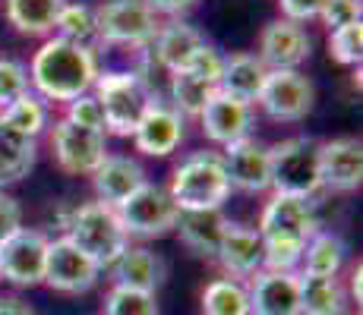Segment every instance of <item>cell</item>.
Listing matches in <instances>:
<instances>
[{
	"label": "cell",
	"instance_id": "1",
	"mask_svg": "<svg viewBox=\"0 0 363 315\" xmlns=\"http://www.w3.org/2000/svg\"><path fill=\"white\" fill-rule=\"evenodd\" d=\"M95 79H99L95 51L64 41L57 35L35 51L29 67V82L38 88V98H48V101H76L79 95L92 92Z\"/></svg>",
	"mask_w": 363,
	"mask_h": 315
},
{
	"label": "cell",
	"instance_id": "2",
	"mask_svg": "<svg viewBox=\"0 0 363 315\" xmlns=\"http://www.w3.org/2000/svg\"><path fill=\"white\" fill-rule=\"evenodd\" d=\"M64 227H67V240L86 252L101 271H108L130 246V236L123 230L117 208L104 205V202H86V205H79L67 218Z\"/></svg>",
	"mask_w": 363,
	"mask_h": 315
},
{
	"label": "cell",
	"instance_id": "3",
	"mask_svg": "<svg viewBox=\"0 0 363 315\" xmlns=\"http://www.w3.org/2000/svg\"><path fill=\"white\" fill-rule=\"evenodd\" d=\"M167 193H171L174 205L180 212H212V208H221L228 202V195H231L225 161L215 151H196L184 164H177Z\"/></svg>",
	"mask_w": 363,
	"mask_h": 315
},
{
	"label": "cell",
	"instance_id": "4",
	"mask_svg": "<svg viewBox=\"0 0 363 315\" xmlns=\"http://www.w3.org/2000/svg\"><path fill=\"white\" fill-rule=\"evenodd\" d=\"M92 88L104 110V130L114 132V136H133L145 110L158 104L149 82L136 73H123V69L99 73Z\"/></svg>",
	"mask_w": 363,
	"mask_h": 315
},
{
	"label": "cell",
	"instance_id": "5",
	"mask_svg": "<svg viewBox=\"0 0 363 315\" xmlns=\"http://www.w3.org/2000/svg\"><path fill=\"white\" fill-rule=\"evenodd\" d=\"M272 189L281 195L313 199L319 186V142L310 136H294L269 149Z\"/></svg>",
	"mask_w": 363,
	"mask_h": 315
},
{
	"label": "cell",
	"instance_id": "6",
	"mask_svg": "<svg viewBox=\"0 0 363 315\" xmlns=\"http://www.w3.org/2000/svg\"><path fill=\"white\" fill-rule=\"evenodd\" d=\"M95 19H99V38L104 45L149 47L162 29L158 13L149 6V0H104L95 10Z\"/></svg>",
	"mask_w": 363,
	"mask_h": 315
},
{
	"label": "cell",
	"instance_id": "7",
	"mask_svg": "<svg viewBox=\"0 0 363 315\" xmlns=\"http://www.w3.org/2000/svg\"><path fill=\"white\" fill-rule=\"evenodd\" d=\"M117 214L123 221L127 236H139V240H155L174 230L180 218V208L174 205L171 193L164 186L145 183L130 195L123 205H117Z\"/></svg>",
	"mask_w": 363,
	"mask_h": 315
},
{
	"label": "cell",
	"instance_id": "8",
	"mask_svg": "<svg viewBox=\"0 0 363 315\" xmlns=\"http://www.w3.org/2000/svg\"><path fill=\"white\" fill-rule=\"evenodd\" d=\"M313 98H316V88L300 69H269L259 92V108L272 120L294 123L313 110Z\"/></svg>",
	"mask_w": 363,
	"mask_h": 315
},
{
	"label": "cell",
	"instance_id": "9",
	"mask_svg": "<svg viewBox=\"0 0 363 315\" xmlns=\"http://www.w3.org/2000/svg\"><path fill=\"white\" fill-rule=\"evenodd\" d=\"M256 230H259L262 240H291V243H303L306 246V240L319 230L316 208H313L310 199L275 193L265 202Z\"/></svg>",
	"mask_w": 363,
	"mask_h": 315
},
{
	"label": "cell",
	"instance_id": "10",
	"mask_svg": "<svg viewBox=\"0 0 363 315\" xmlns=\"http://www.w3.org/2000/svg\"><path fill=\"white\" fill-rule=\"evenodd\" d=\"M51 149H54L57 164L67 173H76V177H92L101 167V161L108 158L104 132L82 130V126H76L69 120H57L54 136H51Z\"/></svg>",
	"mask_w": 363,
	"mask_h": 315
},
{
	"label": "cell",
	"instance_id": "11",
	"mask_svg": "<svg viewBox=\"0 0 363 315\" xmlns=\"http://www.w3.org/2000/svg\"><path fill=\"white\" fill-rule=\"evenodd\" d=\"M101 268L86 256L79 246L60 236L48 243V262H45V281L57 293H86L99 284Z\"/></svg>",
	"mask_w": 363,
	"mask_h": 315
},
{
	"label": "cell",
	"instance_id": "12",
	"mask_svg": "<svg viewBox=\"0 0 363 315\" xmlns=\"http://www.w3.org/2000/svg\"><path fill=\"white\" fill-rule=\"evenodd\" d=\"M48 236L41 230L23 227L0 246V271L4 281L13 287H35L45 281V262H48Z\"/></svg>",
	"mask_w": 363,
	"mask_h": 315
},
{
	"label": "cell",
	"instance_id": "13",
	"mask_svg": "<svg viewBox=\"0 0 363 315\" xmlns=\"http://www.w3.org/2000/svg\"><path fill=\"white\" fill-rule=\"evenodd\" d=\"M363 180V145L354 136L319 142V186L332 193H354Z\"/></svg>",
	"mask_w": 363,
	"mask_h": 315
},
{
	"label": "cell",
	"instance_id": "14",
	"mask_svg": "<svg viewBox=\"0 0 363 315\" xmlns=\"http://www.w3.org/2000/svg\"><path fill=\"white\" fill-rule=\"evenodd\" d=\"M225 173L231 189H240V193H265L272 189V164H269V149L259 145L253 136L240 139L234 145H225Z\"/></svg>",
	"mask_w": 363,
	"mask_h": 315
},
{
	"label": "cell",
	"instance_id": "15",
	"mask_svg": "<svg viewBox=\"0 0 363 315\" xmlns=\"http://www.w3.org/2000/svg\"><path fill=\"white\" fill-rule=\"evenodd\" d=\"M199 120H202V132L215 145H234L240 139H250L256 117H253V104L225 92H215L212 101L206 104V110L199 114Z\"/></svg>",
	"mask_w": 363,
	"mask_h": 315
},
{
	"label": "cell",
	"instance_id": "16",
	"mask_svg": "<svg viewBox=\"0 0 363 315\" xmlns=\"http://www.w3.org/2000/svg\"><path fill=\"white\" fill-rule=\"evenodd\" d=\"M310 35L303 25L291 23V19H275L262 29L259 38V57L269 69H300L310 60Z\"/></svg>",
	"mask_w": 363,
	"mask_h": 315
},
{
	"label": "cell",
	"instance_id": "17",
	"mask_svg": "<svg viewBox=\"0 0 363 315\" xmlns=\"http://www.w3.org/2000/svg\"><path fill=\"white\" fill-rule=\"evenodd\" d=\"M250 315H300L297 275L288 271H256L247 287Z\"/></svg>",
	"mask_w": 363,
	"mask_h": 315
},
{
	"label": "cell",
	"instance_id": "18",
	"mask_svg": "<svg viewBox=\"0 0 363 315\" xmlns=\"http://www.w3.org/2000/svg\"><path fill=\"white\" fill-rule=\"evenodd\" d=\"M133 142H136V149L143 151V155L167 158L184 142V117L162 101L152 104V108L145 110V117L139 120L136 132H133Z\"/></svg>",
	"mask_w": 363,
	"mask_h": 315
},
{
	"label": "cell",
	"instance_id": "19",
	"mask_svg": "<svg viewBox=\"0 0 363 315\" xmlns=\"http://www.w3.org/2000/svg\"><path fill=\"white\" fill-rule=\"evenodd\" d=\"M218 265L225 268L228 277L240 281V277H253L262 271V236L256 227H243V224H228L225 240L218 246Z\"/></svg>",
	"mask_w": 363,
	"mask_h": 315
},
{
	"label": "cell",
	"instance_id": "20",
	"mask_svg": "<svg viewBox=\"0 0 363 315\" xmlns=\"http://www.w3.org/2000/svg\"><path fill=\"white\" fill-rule=\"evenodd\" d=\"M145 171L139 167V161L123 158V155H108L101 161V167L92 173V186L99 193V202L117 208L136 193L139 186H145Z\"/></svg>",
	"mask_w": 363,
	"mask_h": 315
},
{
	"label": "cell",
	"instance_id": "21",
	"mask_svg": "<svg viewBox=\"0 0 363 315\" xmlns=\"http://www.w3.org/2000/svg\"><path fill=\"white\" fill-rule=\"evenodd\" d=\"M111 275H114L117 287H133V290H145L155 293L158 287L164 284L167 265L162 262V256H155L152 249L145 246H127L121 258L111 265Z\"/></svg>",
	"mask_w": 363,
	"mask_h": 315
},
{
	"label": "cell",
	"instance_id": "22",
	"mask_svg": "<svg viewBox=\"0 0 363 315\" xmlns=\"http://www.w3.org/2000/svg\"><path fill=\"white\" fill-rule=\"evenodd\" d=\"M228 224L231 221L221 214V208H212V212H180L174 230L180 234L186 249H193L202 258H215L221 240H225Z\"/></svg>",
	"mask_w": 363,
	"mask_h": 315
},
{
	"label": "cell",
	"instance_id": "23",
	"mask_svg": "<svg viewBox=\"0 0 363 315\" xmlns=\"http://www.w3.org/2000/svg\"><path fill=\"white\" fill-rule=\"evenodd\" d=\"M265 76H269V67H265L256 54H247V51L231 54V57H225V69H221L218 92L253 104V101H259V92L265 86Z\"/></svg>",
	"mask_w": 363,
	"mask_h": 315
},
{
	"label": "cell",
	"instance_id": "24",
	"mask_svg": "<svg viewBox=\"0 0 363 315\" xmlns=\"http://www.w3.org/2000/svg\"><path fill=\"white\" fill-rule=\"evenodd\" d=\"M152 45H155L158 63H162L167 73H180V69L190 67V60L196 57V51L206 45V38H202L193 25L174 19V23H164L162 29H158Z\"/></svg>",
	"mask_w": 363,
	"mask_h": 315
},
{
	"label": "cell",
	"instance_id": "25",
	"mask_svg": "<svg viewBox=\"0 0 363 315\" xmlns=\"http://www.w3.org/2000/svg\"><path fill=\"white\" fill-rule=\"evenodd\" d=\"M300 290V315H345L347 312V290L338 277L325 275H297Z\"/></svg>",
	"mask_w": 363,
	"mask_h": 315
},
{
	"label": "cell",
	"instance_id": "26",
	"mask_svg": "<svg viewBox=\"0 0 363 315\" xmlns=\"http://www.w3.org/2000/svg\"><path fill=\"white\" fill-rule=\"evenodd\" d=\"M35 151H38L35 139L23 136L0 117V186L29 177V171L35 167Z\"/></svg>",
	"mask_w": 363,
	"mask_h": 315
},
{
	"label": "cell",
	"instance_id": "27",
	"mask_svg": "<svg viewBox=\"0 0 363 315\" xmlns=\"http://www.w3.org/2000/svg\"><path fill=\"white\" fill-rule=\"evenodd\" d=\"M67 0H6V19L23 35H51Z\"/></svg>",
	"mask_w": 363,
	"mask_h": 315
},
{
	"label": "cell",
	"instance_id": "28",
	"mask_svg": "<svg viewBox=\"0 0 363 315\" xmlns=\"http://www.w3.org/2000/svg\"><path fill=\"white\" fill-rule=\"evenodd\" d=\"M347 258V243L332 230H316L303 246V275H325L338 277L341 265Z\"/></svg>",
	"mask_w": 363,
	"mask_h": 315
},
{
	"label": "cell",
	"instance_id": "29",
	"mask_svg": "<svg viewBox=\"0 0 363 315\" xmlns=\"http://www.w3.org/2000/svg\"><path fill=\"white\" fill-rule=\"evenodd\" d=\"M54 29H57V38L73 41V45H79V47H89V51H95V45H101L95 6H89V4H67L64 10H60Z\"/></svg>",
	"mask_w": 363,
	"mask_h": 315
},
{
	"label": "cell",
	"instance_id": "30",
	"mask_svg": "<svg viewBox=\"0 0 363 315\" xmlns=\"http://www.w3.org/2000/svg\"><path fill=\"white\" fill-rule=\"evenodd\" d=\"M202 315H250L247 284L234 277H215L202 290Z\"/></svg>",
	"mask_w": 363,
	"mask_h": 315
},
{
	"label": "cell",
	"instance_id": "31",
	"mask_svg": "<svg viewBox=\"0 0 363 315\" xmlns=\"http://www.w3.org/2000/svg\"><path fill=\"white\" fill-rule=\"evenodd\" d=\"M215 92H218V88L208 86L199 76L186 73V69L171 73V98H174V110H177L180 117H199L202 110H206V104L212 101Z\"/></svg>",
	"mask_w": 363,
	"mask_h": 315
},
{
	"label": "cell",
	"instance_id": "32",
	"mask_svg": "<svg viewBox=\"0 0 363 315\" xmlns=\"http://www.w3.org/2000/svg\"><path fill=\"white\" fill-rule=\"evenodd\" d=\"M0 117H4V120L10 123L13 130L23 132V136L38 139L41 132H45V126H48V108H45V98H38V95H29V92H26L23 98H16V101H13L10 108L0 110Z\"/></svg>",
	"mask_w": 363,
	"mask_h": 315
},
{
	"label": "cell",
	"instance_id": "33",
	"mask_svg": "<svg viewBox=\"0 0 363 315\" xmlns=\"http://www.w3.org/2000/svg\"><path fill=\"white\" fill-rule=\"evenodd\" d=\"M104 315H158V299L155 293L114 284L104 297Z\"/></svg>",
	"mask_w": 363,
	"mask_h": 315
},
{
	"label": "cell",
	"instance_id": "34",
	"mask_svg": "<svg viewBox=\"0 0 363 315\" xmlns=\"http://www.w3.org/2000/svg\"><path fill=\"white\" fill-rule=\"evenodd\" d=\"M329 54L341 67H360L363 57V23H351L345 29L329 32Z\"/></svg>",
	"mask_w": 363,
	"mask_h": 315
},
{
	"label": "cell",
	"instance_id": "35",
	"mask_svg": "<svg viewBox=\"0 0 363 315\" xmlns=\"http://www.w3.org/2000/svg\"><path fill=\"white\" fill-rule=\"evenodd\" d=\"M29 92V69L13 57H0V110Z\"/></svg>",
	"mask_w": 363,
	"mask_h": 315
},
{
	"label": "cell",
	"instance_id": "36",
	"mask_svg": "<svg viewBox=\"0 0 363 315\" xmlns=\"http://www.w3.org/2000/svg\"><path fill=\"white\" fill-rule=\"evenodd\" d=\"M64 120L82 126V130L104 132V110H101V101H99V98H95L92 92H86V95L76 98V101H69Z\"/></svg>",
	"mask_w": 363,
	"mask_h": 315
},
{
	"label": "cell",
	"instance_id": "37",
	"mask_svg": "<svg viewBox=\"0 0 363 315\" xmlns=\"http://www.w3.org/2000/svg\"><path fill=\"white\" fill-rule=\"evenodd\" d=\"M221 69H225V57H221V54L215 51L212 45H202L199 51H196V57L190 60V67H186V73L199 76V79H206L208 86L218 88V82H221Z\"/></svg>",
	"mask_w": 363,
	"mask_h": 315
},
{
	"label": "cell",
	"instance_id": "38",
	"mask_svg": "<svg viewBox=\"0 0 363 315\" xmlns=\"http://www.w3.org/2000/svg\"><path fill=\"white\" fill-rule=\"evenodd\" d=\"M319 19L325 23V29H345L351 23H360V0H325Z\"/></svg>",
	"mask_w": 363,
	"mask_h": 315
},
{
	"label": "cell",
	"instance_id": "39",
	"mask_svg": "<svg viewBox=\"0 0 363 315\" xmlns=\"http://www.w3.org/2000/svg\"><path fill=\"white\" fill-rule=\"evenodd\" d=\"M19 230H23V208H19V202L13 195L0 193V246Z\"/></svg>",
	"mask_w": 363,
	"mask_h": 315
},
{
	"label": "cell",
	"instance_id": "40",
	"mask_svg": "<svg viewBox=\"0 0 363 315\" xmlns=\"http://www.w3.org/2000/svg\"><path fill=\"white\" fill-rule=\"evenodd\" d=\"M278 4H281L284 19L303 25V23H310V19H319L325 0H278Z\"/></svg>",
	"mask_w": 363,
	"mask_h": 315
},
{
	"label": "cell",
	"instance_id": "41",
	"mask_svg": "<svg viewBox=\"0 0 363 315\" xmlns=\"http://www.w3.org/2000/svg\"><path fill=\"white\" fill-rule=\"evenodd\" d=\"M196 0H149V6L155 13H167V16H177V13H186Z\"/></svg>",
	"mask_w": 363,
	"mask_h": 315
},
{
	"label": "cell",
	"instance_id": "42",
	"mask_svg": "<svg viewBox=\"0 0 363 315\" xmlns=\"http://www.w3.org/2000/svg\"><path fill=\"white\" fill-rule=\"evenodd\" d=\"M0 315H35L29 303L16 297H0Z\"/></svg>",
	"mask_w": 363,
	"mask_h": 315
},
{
	"label": "cell",
	"instance_id": "43",
	"mask_svg": "<svg viewBox=\"0 0 363 315\" xmlns=\"http://www.w3.org/2000/svg\"><path fill=\"white\" fill-rule=\"evenodd\" d=\"M347 293H351V299L360 306V299H363V268H360V262L351 268V281H347Z\"/></svg>",
	"mask_w": 363,
	"mask_h": 315
},
{
	"label": "cell",
	"instance_id": "44",
	"mask_svg": "<svg viewBox=\"0 0 363 315\" xmlns=\"http://www.w3.org/2000/svg\"><path fill=\"white\" fill-rule=\"evenodd\" d=\"M0 281H4V271H0Z\"/></svg>",
	"mask_w": 363,
	"mask_h": 315
}]
</instances>
